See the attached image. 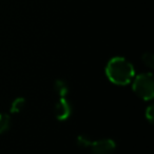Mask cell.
I'll return each instance as SVG.
<instances>
[{"instance_id":"cell-5","label":"cell","mask_w":154,"mask_h":154,"mask_svg":"<svg viewBox=\"0 0 154 154\" xmlns=\"http://www.w3.org/2000/svg\"><path fill=\"white\" fill-rule=\"evenodd\" d=\"M54 89H55L56 93L59 95L60 97H66V94L69 93V87L66 84V82L61 79H58L54 84Z\"/></svg>"},{"instance_id":"cell-4","label":"cell","mask_w":154,"mask_h":154,"mask_svg":"<svg viewBox=\"0 0 154 154\" xmlns=\"http://www.w3.org/2000/svg\"><path fill=\"white\" fill-rule=\"evenodd\" d=\"M71 112V105L66 97H60L59 101L55 106V115L58 120H66L70 117Z\"/></svg>"},{"instance_id":"cell-3","label":"cell","mask_w":154,"mask_h":154,"mask_svg":"<svg viewBox=\"0 0 154 154\" xmlns=\"http://www.w3.org/2000/svg\"><path fill=\"white\" fill-rule=\"evenodd\" d=\"M87 148H90L92 154H113L116 149V143L109 138L95 141L90 140Z\"/></svg>"},{"instance_id":"cell-9","label":"cell","mask_w":154,"mask_h":154,"mask_svg":"<svg viewBox=\"0 0 154 154\" xmlns=\"http://www.w3.org/2000/svg\"><path fill=\"white\" fill-rule=\"evenodd\" d=\"M153 112H154L153 106H149V107L146 109V118H147L150 122H152V120H153Z\"/></svg>"},{"instance_id":"cell-1","label":"cell","mask_w":154,"mask_h":154,"mask_svg":"<svg viewBox=\"0 0 154 154\" xmlns=\"http://www.w3.org/2000/svg\"><path fill=\"white\" fill-rule=\"evenodd\" d=\"M106 74L111 82L118 86H126L134 78V68L125 58L114 57L108 62Z\"/></svg>"},{"instance_id":"cell-7","label":"cell","mask_w":154,"mask_h":154,"mask_svg":"<svg viewBox=\"0 0 154 154\" xmlns=\"http://www.w3.org/2000/svg\"><path fill=\"white\" fill-rule=\"evenodd\" d=\"M24 105H26V99L22 98V97H18L12 103L11 105V112L14 114L19 113L22 109H23Z\"/></svg>"},{"instance_id":"cell-6","label":"cell","mask_w":154,"mask_h":154,"mask_svg":"<svg viewBox=\"0 0 154 154\" xmlns=\"http://www.w3.org/2000/svg\"><path fill=\"white\" fill-rule=\"evenodd\" d=\"M11 126V118L8 114L0 113V134L8 131V129Z\"/></svg>"},{"instance_id":"cell-8","label":"cell","mask_w":154,"mask_h":154,"mask_svg":"<svg viewBox=\"0 0 154 154\" xmlns=\"http://www.w3.org/2000/svg\"><path fill=\"white\" fill-rule=\"evenodd\" d=\"M143 62L145 66H147L148 68L152 69L154 66V57L151 53H145L143 55Z\"/></svg>"},{"instance_id":"cell-2","label":"cell","mask_w":154,"mask_h":154,"mask_svg":"<svg viewBox=\"0 0 154 154\" xmlns=\"http://www.w3.org/2000/svg\"><path fill=\"white\" fill-rule=\"evenodd\" d=\"M133 90L140 98L145 100L152 99L154 96V82L151 73L137 75L133 82Z\"/></svg>"}]
</instances>
